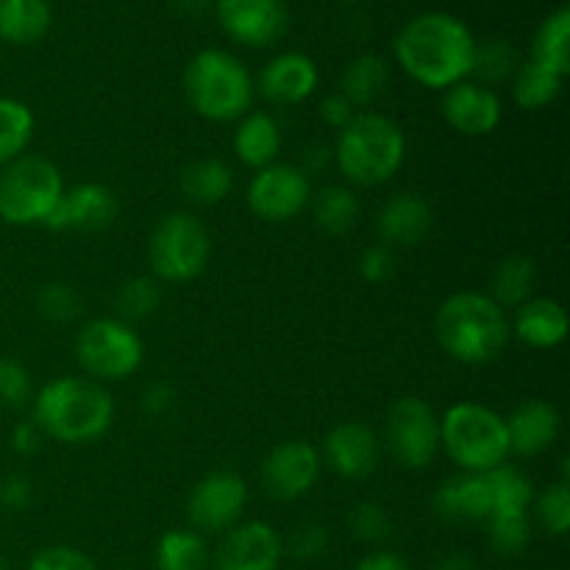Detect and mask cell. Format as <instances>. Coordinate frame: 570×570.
I'll list each match as a JSON object with an SVG mask.
<instances>
[{
	"mask_svg": "<svg viewBox=\"0 0 570 570\" xmlns=\"http://www.w3.org/2000/svg\"><path fill=\"white\" fill-rule=\"evenodd\" d=\"M393 50L412 81L426 89H449L471 76L476 37L460 17L423 11L401 28Z\"/></svg>",
	"mask_w": 570,
	"mask_h": 570,
	"instance_id": "obj_1",
	"label": "cell"
},
{
	"mask_svg": "<svg viewBox=\"0 0 570 570\" xmlns=\"http://www.w3.org/2000/svg\"><path fill=\"white\" fill-rule=\"evenodd\" d=\"M31 421L45 438L59 440V443H92L111 429L115 401L100 382L61 376L39 390L33 399Z\"/></svg>",
	"mask_w": 570,
	"mask_h": 570,
	"instance_id": "obj_2",
	"label": "cell"
},
{
	"mask_svg": "<svg viewBox=\"0 0 570 570\" xmlns=\"http://www.w3.org/2000/svg\"><path fill=\"white\" fill-rule=\"evenodd\" d=\"M434 337L451 360L462 365H488L510 343V317L488 293H456L434 315Z\"/></svg>",
	"mask_w": 570,
	"mask_h": 570,
	"instance_id": "obj_3",
	"label": "cell"
},
{
	"mask_svg": "<svg viewBox=\"0 0 570 570\" xmlns=\"http://www.w3.org/2000/svg\"><path fill=\"white\" fill-rule=\"evenodd\" d=\"M340 173L356 187H379L401 170L406 137L393 117L382 111H356L354 120L337 131L332 150Z\"/></svg>",
	"mask_w": 570,
	"mask_h": 570,
	"instance_id": "obj_4",
	"label": "cell"
},
{
	"mask_svg": "<svg viewBox=\"0 0 570 570\" xmlns=\"http://www.w3.org/2000/svg\"><path fill=\"white\" fill-rule=\"evenodd\" d=\"M181 83L195 115L212 122H234L245 117L256 95L248 67L220 48H206L195 53L184 67Z\"/></svg>",
	"mask_w": 570,
	"mask_h": 570,
	"instance_id": "obj_5",
	"label": "cell"
},
{
	"mask_svg": "<svg viewBox=\"0 0 570 570\" xmlns=\"http://www.w3.org/2000/svg\"><path fill=\"white\" fill-rule=\"evenodd\" d=\"M440 449L462 473L495 471L510 460L504 417L476 401H460L440 417Z\"/></svg>",
	"mask_w": 570,
	"mask_h": 570,
	"instance_id": "obj_6",
	"label": "cell"
},
{
	"mask_svg": "<svg viewBox=\"0 0 570 570\" xmlns=\"http://www.w3.org/2000/svg\"><path fill=\"white\" fill-rule=\"evenodd\" d=\"M65 193L61 170L50 159L22 154L0 167V220L6 226H45Z\"/></svg>",
	"mask_w": 570,
	"mask_h": 570,
	"instance_id": "obj_7",
	"label": "cell"
},
{
	"mask_svg": "<svg viewBox=\"0 0 570 570\" xmlns=\"http://www.w3.org/2000/svg\"><path fill=\"white\" fill-rule=\"evenodd\" d=\"M212 256V237L204 223L189 212H170L154 228L148 259L156 282L184 284L206 271Z\"/></svg>",
	"mask_w": 570,
	"mask_h": 570,
	"instance_id": "obj_8",
	"label": "cell"
},
{
	"mask_svg": "<svg viewBox=\"0 0 570 570\" xmlns=\"http://www.w3.org/2000/svg\"><path fill=\"white\" fill-rule=\"evenodd\" d=\"M76 356L92 382H120L139 371L145 345L139 334L120 317H98V321H89L78 334Z\"/></svg>",
	"mask_w": 570,
	"mask_h": 570,
	"instance_id": "obj_9",
	"label": "cell"
},
{
	"mask_svg": "<svg viewBox=\"0 0 570 570\" xmlns=\"http://www.w3.org/2000/svg\"><path fill=\"white\" fill-rule=\"evenodd\" d=\"M384 445L399 465L423 471L440 451V417L423 399H399L384 421Z\"/></svg>",
	"mask_w": 570,
	"mask_h": 570,
	"instance_id": "obj_10",
	"label": "cell"
},
{
	"mask_svg": "<svg viewBox=\"0 0 570 570\" xmlns=\"http://www.w3.org/2000/svg\"><path fill=\"white\" fill-rule=\"evenodd\" d=\"M248 206L259 220H295L312 200V181L298 165L273 161L254 173L248 184Z\"/></svg>",
	"mask_w": 570,
	"mask_h": 570,
	"instance_id": "obj_11",
	"label": "cell"
},
{
	"mask_svg": "<svg viewBox=\"0 0 570 570\" xmlns=\"http://www.w3.org/2000/svg\"><path fill=\"white\" fill-rule=\"evenodd\" d=\"M248 484L234 471H215L200 479L187 499V518L198 532H228L243 518Z\"/></svg>",
	"mask_w": 570,
	"mask_h": 570,
	"instance_id": "obj_12",
	"label": "cell"
},
{
	"mask_svg": "<svg viewBox=\"0 0 570 570\" xmlns=\"http://www.w3.org/2000/svg\"><path fill=\"white\" fill-rule=\"evenodd\" d=\"M323 456L306 440H284L262 462V488L276 501H298L321 479Z\"/></svg>",
	"mask_w": 570,
	"mask_h": 570,
	"instance_id": "obj_13",
	"label": "cell"
},
{
	"mask_svg": "<svg viewBox=\"0 0 570 570\" xmlns=\"http://www.w3.org/2000/svg\"><path fill=\"white\" fill-rule=\"evenodd\" d=\"M223 31L245 48H271L287 31L284 0H215Z\"/></svg>",
	"mask_w": 570,
	"mask_h": 570,
	"instance_id": "obj_14",
	"label": "cell"
},
{
	"mask_svg": "<svg viewBox=\"0 0 570 570\" xmlns=\"http://www.w3.org/2000/svg\"><path fill=\"white\" fill-rule=\"evenodd\" d=\"M284 557L282 534L265 521L237 523L217 549V570H278Z\"/></svg>",
	"mask_w": 570,
	"mask_h": 570,
	"instance_id": "obj_15",
	"label": "cell"
},
{
	"mask_svg": "<svg viewBox=\"0 0 570 570\" xmlns=\"http://www.w3.org/2000/svg\"><path fill=\"white\" fill-rule=\"evenodd\" d=\"M117 198L104 184H76L61 193L59 204L45 220L50 232H104L115 223Z\"/></svg>",
	"mask_w": 570,
	"mask_h": 570,
	"instance_id": "obj_16",
	"label": "cell"
},
{
	"mask_svg": "<svg viewBox=\"0 0 570 570\" xmlns=\"http://www.w3.org/2000/svg\"><path fill=\"white\" fill-rule=\"evenodd\" d=\"M443 92V117L454 131L465 134V137H488L499 128L504 106H501L495 89L465 78Z\"/></svg>",
	"mask_w": 570,
	"mask_h": 570,
	"instance_id": "obj_17",
	"label": "cell"
},
{
	"mask_svg": "<svg viewBox=\"0 0 570 570\" xmlns=\"http://www.w3.org/2000/svg\"><path fill=\"white\" fill-rule=\"evenodd\" d=\"M326 465L343 479L371 476L382 460V440L367 423L343 421L326 434L323 443Z\"/></svg>",
	"mask_w": 570,
	"mask_h": 570,
	"instance_id": "obj_18",
	"label": "cell"
},
{
	"mask_svg": "<svg viewBox=\"0 0 570 570\" xmlns=\"http://www.w3.org/2000/svg\"><path fill=\"white\" fill-rule=\"evenodd\" d=\"M317 65L306 53L287 50V53L273 56L259 72V92L276 106H295L312 98L317 89Z\"/></svg>",
	"mask_w": 570,
	"mask_h": 570,
	"instance_id": "obj_19",
	"label": "cell"
},
{
	"mask_svg": "<svg viewBox=\"0 0 570 570\" xmlns=\"http://www.w3.org/2000/svg\"><path fill=\"white\" fill-rule=\"evenodd\" d=\"M432 223L434 212L426 198H421L415 193H399L384 200V206L379 209V239L384 245H390L393 250L412 248V245H421L429 237Z\"/></svg>",
	"mask_w": 570,
	"mask_h": 570,
	"instance_id": "obj_20",
	"label": "cell"
},
{
	"mask_svg": "<svg viewBox=\"0 0 570 570\" xmlns=\"http://www.w3.org/2000/svg\"><path fill=\"white\" fill-rule=\"evenodd\" d=\"M434 512L445 523H484L493 507L488 473H456L445 479L432 499Z\"/></svg>",
	"mask_w": 570,
	"mask_h": 570,
	"instance_id": "obj_21",
	"label": "cell"
},
{
	"mask_svg": "<svg viewBox=\"0 0 570 570\" xmlns=\"http://www.w3.org/2000/svg\"><path fill=\"white\" fill-rule=\"evenodd\" d=\"M507 423V438H510V454L538 456L557 443L562 432V417L554 404L549 401H523L515 406Z\"/></svg>",
	"mask_w": 570,
	"mask_h": 570,
	"instance_id": "obj_22",
	"label": "cell"
},
{
	"mask_svg": "<svg viewBox=\"0 0 570 570\" xmlns=\"http://www.w3.org/2000/svg\"><path fill=\"white\" fill-rule=\"evenodd\" d=\"M510 332L532 348L549 351L566 343L568 312L554 298H529L515 309Z\"/></svg>",
	"mask_w": 570,
	"mask_h": 570,
	"instance_id": "obj_23",
	"label": "cell"
},
{
	"mask_svg": "<svg viewBox=\"0 0 570 570\" xmlns=\"http://www.w3.org/2000/svg\"><path fill=\"white\" fill-rule=\"evenodd\" d=\"M282 150V128L267 111H248L234 131V154L250 170L273 165Z\"/></svg>",
	"mask_w": 570,
	"mask_h": 570,
	"instance_id": "obj_24",
	"label": "cell"
},
{
	"mask_svg": "<svg viewBox=\"0 0 570 570\" xmlns=\"http://www.w3.org/2000/svg\"><path fill=\"white\" fill-rule=\"evenodd\" d=\"M390 87V65L379 53H360L345 65L340 76V95L354 109H367L376 104Z\"/></svg>",
	"mask_w": 570,
	"mask_h": 570,
	"instance_id": "obj_25",
	"label": "cell"
},
{
	"mask_svg": "<svg viewBox=\"0 0 570 570\" xmlns=\"http://www.w3.org/2000/svg\"><path fill=\"white\" fill-rule=\"evenodd\" d=\"M53 9L48 0H3L0 3V42L33 45L50 31Z\"/></svg>",
	"mask_w": 570,
	"mask_h": 570,
	"instance_id": "obj_26",
	"label": "cell"
},
{
	"mask_svg": "<svg viewBox=\"0 0 570 570\" xmlns=\"http://www.w3.org/2000/svg\"><path fill=\"white\" fill-rule=\"evenodd\" d=\"M181 193L184 198L198 206H215L232 195L234 173L223 159H198L181 170Z\"/></svg>",
	"mask_w": 570,
	"mask_h": 570,
	"instance_id": "obj_27",
	"label": "cell"
},
{
	"mask_svg": "<svg viewBox=\"0 0 570 570\" xmlns=\"http://www.w3.org/2000/svg\"><path fill=\"white\" fill-rule=\"evenodd\" d=\"M532 61L566 78L570 70V9L560 6L538 26L532 39Z\"/></svg>",
	"mask_w": 570,
	"mask_h": 570,
	"instance_id": "obj_28",
	"label": "cell"
},
{
	"mask_svg": "<svg viewBox=\"0 0 570 570\" xmlns=\"http://www.w3.org/2000/svg\"><path fill=\"white\" fill-rule=\"evenodd\" d=\"M534 284H538V265H534L532 256H507L504 262H499V267L493 271L490 278V298L501 306V309H518L523 301L532 298Z\"/></svg>",
	"mask_w": 570,
	"mask_h": 570,
	"instance_id": "obj_29",
	"label": "cell"
},
{
	"mask_svg": "<svg viewBox=\"0 0 570 570\" xmlns=\"http://www.w3.org/2000/svg\"><path fill=\"white\" fill-rule=\"evenodd\" d=\"M309 206L317 228L332 237H343L360 220V200H356L354 189L343 187V184H328L321 193H312Z\"/></svg>",
	"mask_w": 570,
	"mask_h": 570,
	"instance_id": "obj_30",
	"label": "cell"
},
{
	"mask_svg": "<svg viewBox=\"0 0 570 570\" xmlns=\"http://www.w3.org/2000/svg\"><path fill=\"white\" fill-rule=\"evenodd\" d=\"M562 92V76L534 65L532 59L521 61L512 76V98L521 109L540 111L554 104Z\"/></svg>",
	"mask_w": 570,
	"mask_h": 570,
	"instance_id": "obj_31",
	"label": "cell"
},
{
	"mask_svg": "<svg viewBox=\"0 0 570 570\" xmlns=\"http://www.w3.org/2000/svg\"><path fill=\"white\" fill-rule=\"evenodd\" d=\"M156 568L159 570H206L209 549L193 529H173L156 543Z\"/></svg>",
	"mask_w": 570,
	"mask_h": 570,
	"instance_id": "obj_32",
	"label": "cell"
},
{
	"mask_svg": "<svg viewBox=\"0 0 570 570\" xmlns=\"http://www.w3.org/2000/svg\"><path fill=\"white\" fill-rule=\"evenodd\" d=\"M33 111L17 98H0V167L11 165L33 139Z\"/></svg>",
	"mask_w": 570,
	"mask_h": 570,
	"instance_id": "obj_33",
	"label": "cell"
},
{
	"mask_svg": "<svg viewBox=\"0 0 570 570\" xmlns=\"http://www.w3.org/2000/svg\"><path fill=\"white\" fill-rule=\"evenodd\" d=\"M518 65L515 45L507 39H488V42H476V53H473V70L471 76L479 78V83L493 89V83L512 81Z\"/></svg>",
	"mask_w": 570,
	"mask_h": 570,
	"instance_id": "obj_34",
	"label": "cell"
},
{
	"mask_svg": "<svg viewBox=\"0 0 570 570\" xmlns=\"http://www.w3.org/2000/svg\"><path fill=\"white\" fill-rule=\"evenodd\" d=\"M534 501V515L538 523L554 538H566L570 529V482L560 479V482L549 484L543 493Z\"/></svg>",
	"mask_w": 570,
	"mask_h": 570,
	"instance_id": "obj_35",
	"label": "cell"
},
{
	"mask_svg": "<svg viewBox=\"0 0 570 570\" xmlns=\"http://www.w3.org/2000/svg\"><path fill=\"white\" fill-rule=\"evenodd\" d=\"M161 304V284L156 278L137 276L128 278L126 284L117 293V312H120L126 321H142L150 317Z\"/></svg>",
	"mask_w": 570,
	"mask_h": 570,
	"instance_id": "obj_36",
	"label": "cell"
},
{
	"mask_svg": "<svg viewBox=\"0 0 570 570\" xmlns=\"http://www.w3.org/2000/svg\"><path fill=\"white\" fill-rule=\"evenodd\" d=\"M490 546L499 557H518L532 543V521L529 515H501L488 521Z\"/></svg>",
	"mask_w": 570,
	"mask_h": 570,
	"instance_id": "obj_37",
	"label": "cell"
},
{
	"mask_svg": "<svg viewBox=\"0 0 570 570\" xmlns=\"http://www.w3.org/2000/svg\"><path fill=\"white\" fill-rule=\"evenodd\" d=\"M348 529L362 543H382L393 532V518L376 501H362L348 512Z\"/></svg>",
	"mask_w": 570,
	"mask_h": 570,
	"instance_id": "obj_38",
	"label": "cell"
},
{
	"mask_svg": "<svg viewBox=\"0 0 570 570\" xmlns=\"http://www.w3.org/2000/svg\"><path fill=\"white\" fill-rule=\"evenodd\" d=\"M37 309L50 323H70L81 312V295L70 284L50 282L37 293Z\"/></svg>",
	"mask_w": 570,
	"mask_h": 570,
	"instance_id": "obj_39",
	"label": "cell"
},
{
	"mask_svg": "<svg viewBox=\"0 0 570 570\" xmlns=\"http://www.w3.org/2000/svg\"><path fill=\"white\" fill-rule=\"evenodd\" d=\"M33 395V382L31 373L22 362L9 360V356H0V406L6 410H20L28 404V399Z\"/></svg>",
	"mask_w": 570,
	"mask_h": 570,
	"instance_id": "obj_40",
	"label": "cell"
},
{
	"mask_svg": "<svg viewBox=\"0 0 570 570\" xmlns=\"http://www.w3.org/2000/svg\"><path fill=\"white\" fill-rule=\"evenodd\" d=\"M28 570H98L83 551L72 546H48L37 551L28 562Z\"/></svg>",
	"mask_w": 570,
	"mask_h": 570,
	"instance_id": "obj_41",
	"label": "cell"
},
{
	"mask_svg": "<svg viewBox=\"0 0 570 570\" xmlns=\"http://www.w3.org/2000/svg\"><path fill=\"white\" fill-rule=\"evenodd\" d=\"M360 276L365 278L367 284H384L395 276V267H399V259H395V250L384 243L367 245L360 254Z\"/></svg>",
	"mask_w": 570,
	"mask_h": 570,
	"instance_id": "obj_42",
	"label": "cell"
},
{
	"mask_svg": "<svg viewBox=\"0 0 570 570\" xmlns=\"http://www.w3.org/2000/svg\"><path fill=\"white\" fill-rule=\"evenodd\" d=\"M328 549V532L321 527V523H304V527L295 529L289 534L287 551L295 557V560H321Z\"/></svg>",
	"mask_w": 570,
	"mask_h": 570,
	"instance_id": "obj_43",
	"label": "cell"
},
{
	"mask_svg": "<svg viewBox=\"0 0 570 570\" xmlns=\"http://www.w3.org/2000/svg\"><path fill=\"white\" fill-rule=\"evenodd\" d=\"M317 115H321V120L326 122L328 128H334V131H343V128L354 120L356 109L343 98V95L332 92L321 100V106H317Z\"/></svg>",
	"mask_w": 570,
	"mask_h": 570,
	"instance_id": "obj_44",
	"label": "cell"
},
{
	"mask_svg": "<svg viewBox=\"0 0 570 570\" xmlns=\"http://www.w3.org/2000/svg\"><path fill=\"white\" fill-rule=\"evenodd\" d=\"M176 404V387L167 382H156L150 387L142 390V399H139V406L148 417H161L173 410Z\"/></svg>",
	"mask_w": 570,
	"mask_h": 570,
	"instance_id": "obj_45",
	"label": "cell"
},
{
	"mask_svg": "<svg viewBox=\"0 0 570 570\" xmlns=\"http://www.w3.org/2000/svg\"><path fill=\"white\" fill-rule=\"evenodd\" d=\"M33 501V484L26 476L14 473V476H6L0 482V504L9 507V510H26Z\"/></svg>",
	"mask_w": 570,
	"mask_h": 570,
	"instance_id": "obj_46",
	"label": "cell"
},
{
	"mask_svg": "<svg viewBox=\"0 0 570 570\" xmlns=\"http://www.w3.org/2000/svg\"><path fill=\"white\" fill-rule=\"evenodd\" d=\"M9 440H11V449H14L17 454L31 456L42 449L45 434L39 432V426L33 421H20V423H14V429H11Z\"/></svg>",
	"mask_w": 570,
	"mask_h": 570,
	"instance_id": "obj_47",
	"label": "cell"
},
{
	"mask_svg": "<svg viewBox=\"0 0 570 570\" xmlns=\"http://www.w3.org/2000/svg\"><path fill=\"white\" fill-rule=\"evenodd\" d=\"M354 570H412V568L410 562H406L401 554H395V551H373V554L362 557Z\"/></svg>",
	"mask_w": 570,
	"mask_h": 570,
	"instance_id": "obj_48",
	"label": "cell"
},
{
	"mask_svg": "<svg viewBox=\"0 0 570 570\" xmlns=\"http://www.w3.org/2000/svg\"><path fill=\"white\" fill-rule=\"evenodd\" d=\"M328 159H334L332 150L321 142H312L304 148V159H301L298 167L306 173V176H309V170H323V167L328 165Z\"/></svg>",
	"mask_w": 570,
	"mask_h": 570,
	"instance_id": "obj_49",
	"label": "cell"
},
{
	"mask_svg": "<svg viewBox=\"0 0 570 570\" xmlns=\"http://www.w3.org/2000/svg\"><path fill=\"white\" fill-rule=\"evenodd\" d=\"M434 570H476V562H473V557H468L465 551H451V554H445L443 560L438 562Z\"/></svg>",
	"mask_w": 570,
	"mask_h": 570,
	"instance_id": "obj_50",
	"label": "cell"
},
{
	"mask_svg": "<svg viewBox=\"0 0 570 570\" xmlns=\"http://www.w3.org/2000/svg\"><path fill=\"white\" fill-rule=\"evenodd\" d=\"M170 6L181 17H200L209 9V0H170Z\"/></svg>",
	"mask_w": 570,
	"mask_h": 570,
	"instance_id": "obj_51",
	"label": "cell"
},
{
	"mask_svg": "<svg viewBox=\"0 0 570 570\" xmlns=\"http://www.w3.org/2000/svg\"><path fill=\"white\" fill-rule=\"evenodd\" d=\"M0 570H9V568H6V562H3V560H0Z\"/></svg>",
	"mask_w": 570,
	"mask_h": 570,
	"instance_id": "obj_52",
	"label": "cell"
},
{
	"mask_svg": "<svg viewBox=\"0 0 570 570\" xmlns=\"http://www.w3.org/2000/svg\"><path fill=\"white\" fill-rule=\"evenodd\" d=\"M345 3H354V0H345Z\"/></svg>",
	"mask_w": 570,
	"mask_h": 570,
	"instance_id": "obj_53",
	"label": "cell"
},
{
	"mask_svg": "<svg viewBox=\"0 0 570 570\" xmlns=\"http://www.w3.org/2000/svg\"><path fill=\"white\" fill-rule=\"evenodd\" d=\"M0 3H3V0H0Z\"/></svg>",
	"mask_w": 570,
	"mask_h": 570,
	"instance_id": "obj_54",
	"label": "cell"
}]
</instances>
